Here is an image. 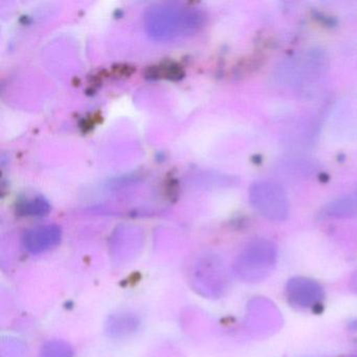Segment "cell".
I'll use <instances>...</instances> for the list:
<instances>
[{
	"label": "cell",
	"instance_id": "obj_4",
	"mask_svg": "<svg viewBox=\"0 0 357 357\" xmlns=\"http://www.w3.org/2000/svg\"><path fill=\"white\" fill-rule=\"evenodd\" d=\"M243 260L250 271L248 273H252L254 278L263 277L275 263V248L269 242H258L246 250Z\"/></svg>",
	"mask_w": 357,
	"mask_h": 357
},
{
	"label": "cell",
	"instance_id": "obj_10",
	"mask_svg": "<svg viewBox=\"0 0 357 357\" xmlns=\"http://www.w3.org/2000/svg\"><path fill=\"white\" fill-rule=\"evenodd\" d=\"M357 192V191H356Z\"/></svg>",
	"mask_w": 357,
	"mask_h": 357
},
{
	"label": "cell",
	"instance_id": "obj_1",
	"mask_svg": "<svg viewBox=\"0 0 357 357\" xmlns=\"http://www.w3.org/2000/svg\"><path fill=\"white\" fill-rule=\"evenodd\" d=\"M204 13L181 3H156L144 15L146 32L154 40L171 41L190 36L204 24Z\"/></svg>",
	"mask_w": 357,
	"mask_h": 357
},
{
	"label": "cell",
	"instance_id": "obj_6",
	"mask_svg": "<svg viewBox=\"0 0 357 357\" xmlns=\"http://www.w3.org/2000/svg\"><path fill=\"white\" fill-rule=\"evenodd\" d=\"M61 231L55 225H45L31 229L24 238L26 246L32 252H38L57 243L60 240Z\"/></svg>",
	"mask_w": 357,
	"mask_h": 357
},
{
	"label": "cell",
	"instance_id": "obj_7",
	"mask_svg": "<svg viewBox=\"0 0 357 357\" xmlns=\"http://www.w3.org/2000/svg\"><path fill=\"white\" fill-rule=\"evenodd\" d=\"M324 212L327 216L334 218H350L357 216V192L330 202L324 208Z\"/></svg>",
	"mask_w": 357,
	"mask_h": 357
},
{
	"label": "cell",
	"instance_id": "obj_5",
	"mask_svg": "<svg viewBox=\"0 0 357 357\" xmlns=\"http://www.w3.org/2000/svg\"><path fill=\"white\" fill-rule=\"evenodd\" d=\"M287 294L292 304L298 307H311L321 300V289L315 282L298 278L288 283Z\"/></svg>",
	"mask_w": 357,
	"mask_h": 357
},
{
	"label": "cell",
	"instance_id": "obj_8",
	"mask_svg": "<svg viewBox=\"0 0 357 357\" xmlns=\"http://www.w3.org/2000/svg\"><path fill=\"white\" fill-rule=\"evenodd\" d=\"M18 211L26 216H45L50 212V204L43 197L31 198L22 202Z\"/></svg>",
	"mask_w": 357,
	"mask_h": 357
},
{
	"label": "cell",
	"instance_id": "obj_3",
	"mask_svg": "<svg viewBox=\"0 0 357 357\" xmlns=\"http://www.w3.org/2000/svg\"><path fill=\"white\" fill-rule=\"evenodd\" d=\"M285 68L286 80L296 87L313 84L324 76L327 70V58L323 52L309 51L296 59L290 60Z\"/></svg>",
	"mask_w": 357,
	"mask_h": 357
},
{
	"label": "cell",
	"instance_id": "obj_2",
	"mask_svg": "<svg viewBox=\"0 0 357 357\" xmlns=\"http://www.w3.org/2000/svg\"><path fill=\"white\" fill-rule=\"evenodd\" d=\"M252 206L265 218L282 221L287 218L289 202L282 185L275 181H260L252 183L250 190Z\"/></svg>",
	"mask_w": 357,
	"mask_h": 357
},
{
	"label": "cell",
	"instance_id": "obj_9",
	"mask_svg": "<svg viewBox=\"0 0 357 357\" xmlns=\"http://www.w3.org/2000/svg\"><path fill=\"white\" fill-rule=\"evenodd\" d=\"M354 285H355V288H356V290H357V275H355V279H354Z\"/></svg>",
	"mask_w": 357,
	"mask_h": 357
}]
</instances>
